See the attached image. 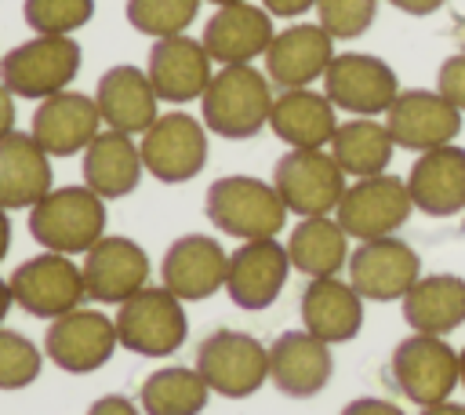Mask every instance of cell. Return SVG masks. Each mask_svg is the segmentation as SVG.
<instances>
[{
  "instance_id": "6da1fadb",
  "label": "cell",
  "mask_w": 465,
  "mask_h": 415,
  "mask_svg": "<svg viewBox=\"0 0 465 415\" xmlns=\"http://www.w3.org/2000/svg\"><path fill=\"white\" fill-rule=\"evenodd\" d=\"M203 124L222 138H254L269 124L272 87L254 66H222L200 95Z\"/></svg>"
},
{
  "instance_id": "7a4b0ae2",
  "label": "cell",
  "mask_w": 465,
  "mask_h": 415,
  "mask_svg": "<svg viewBox=\"0 0 465 415\" xmlns=\"http://www.w3.org/2000/svg\"><path fill=\"white\" fill-rule=\"evenodd\" d=\"M203 208H207V218L218 226V233L236 240L276 237L287 222V204L280 200L276 186L254 175H225L211 182Z\"/></svg>"
},
{
  "instance_id": "3957f363",
  "label": "cell",
  "mask_w": 465,
  "mask_h": 415,
  "mask_svg": "<svg viewBox=\"0 0 465 415\" xmlns=\"http://www.w3.org/2000/svg\"><path fill=\"white\" fill-rule=\"evenodd\" d=\"M29 233L44 251L80 255L105 237V200L87 186L51 189L29 208Z\"/></svg>"
},
{
  "instance_id": "277c9868",
  "label": "cell",
  "mask_w": 465,
  "mask_h": 415,
  "mask_svg": "<svg viewBox=\"0 0 465 415\" xmlns=\"http://www.w3.org/2000/svg\"><path fill=\"white\" fill-rule=\"evenodd\" d=\"M116 339L138 357H171L185 342V309L182 299L167 288H142L116 306Z\"/></svg>"
},
{
  "instance_id": "5b68a950",
  "label": "cell",
  "mask_w": 465,
  "mask_h": 415,
  "mask_svg": "<svg viewBox=\"0 0 465 415\" xmlns=\"http://www.w3.org/2000/svg\"><path fill=\"white\" fill-rule=\"evenodd\" d=\"M80 73V44L73 36H33L0 58V84L18 98H51Z\"/></svg>"
},
{
  "instance_id": "8992f818",
  "label": "cell",
  "mask_w": 465,
  "mask_h": 415,
  "mask_svg": "<svg viewBox=\"0 0 465 415\" xmlns=\"http://www.w3.org/2000/svg\"><path fill=\"white\" fill-rule=\"evenodd\" d=\"M196 371L211 386V393L222 397H251L269 379V349L232 328H218L200 339L196 346Z\"/></svg>"
},
{
  "instance_id": "52a82bcc",
  "label": "cell",
  "mask_w": 465,
  "mask_h": 415,
  "mask_svg": "<svg viewBox=\"0 0 465 415\" xmlns=\"http://www.w3.org/2000/svg\"><path fill=\"white\" fill-rule=\"evenodd\" d=\"M389 375L396 382V390L414 400L418 408L450 400V390L461 382V368H458V349H450L443 342V335H407L389 360Z\"/></svg>"
},
{
  "instance_id": "ba28073f",
  "label": "cell",
  "mask_w": 465,
  "mask_h": 415,
  "mask_svg": "<svg viewBox=\"0 0 465 415\" xmlns=\"http://www.w3.org/2000/svg\"><path fill=\"white\" fill-rule=\"evenodd\" d=\"M272 186L287 204V211L312 218L338 211V200L345 193V171L323 149H291L276 160Z\"/></svg>"
},
{
  "instance_id": "9c48e42d",
  "label": "cell",
  "mask_w": 465,
  "mask_h": 415,
  "mask_svg": "<svg viewBox=\"0 0 465 415\" xmlns=\"http://www.w3.org/2000/svg\"><path fill=\"white\" fill-rule=\"evenodd\" d=\"M411 211H414V200L407 193V182L381 171L345 186L334 215L349 237L374 240V237H392L411 218Z\"/></svg>"
},
{
  "instance_id": "30bf717a",
  "label": "cell",
  "mask_w": 465,
  "mask_h": 415,
  "mask_svg": "<svg viewBox=\"0 0 465 415\" xmlns=\"http://www.w3.org/2000/svg\"><path fill=\"white\" fill-rule=\"evenodd\" d=\"M7 284H11L15 306H22L29 317H47V320L76 309L87 299L80 266H73V258L58 251H40L25 258Z\"/></svg>"
},
{
  "instance_id": "8fae6325",
  "label": "cell",
  "mask_w": 465,
  "mask_h": 415,
  "mask_svg": "<svg viewBox=\"0 0 465 415\" xmlns=\"http://www.w3.org/2000/svg\"><path fill=\"white\" fill-rule=\"evenodd\" d=\"M323 95L334 102V109L356 113V116H374L389 113V106L400 95V80L389 62L378 55H360L345 51L334 55L327 73H323Z\"/></svg>"
},
{
  "instance_id": "7c38bea8",
  "label": "cell",
  "mask_w": 465,
  "mask_h": 415,
  "mask_svg": "<svg viewBox=\"0 0 465 415\" xmlns=\"http://www.w3.org/2000/svg\"><path fill=\"white\" fill-rule=\"evenodd\" d=\"M142 164L160 182H189L207 164V135L203 124L189 113H163L142 135Z\"/></svg>"
},
{
  "instance_id": "4fadbf2b",
  "label": "cell",
  "mask_w": 465,
  "mask_h": 415,
  "mask_svg": "<svg viewBox=\"0 0 465 415\" xmlns=\"http://www.w3.org/2000/svg\"><path fill=\"white\" fill-rule=\"evenodd\" d=\"M418 277H421L418 251L396 237L360 240V248L349 255V284L360 291V299L371 302L403 299Z\"/></svg>"
},
{
  "instance_id": "5bb4252c",
  "label": "cell",
  "mask_w": 465,
  "mask_h": 415,
  "mask_svg": "<svg viewBox=\"0 0 465 415\" xmlns=\"http://www.w3.org/2000/svg\"><path fill=\"white\" fill-rule=\"evenodd\" d=\"M116 324L102 313V309H69L62 317L51 320L47 328V339H44V353L62 368V371H73V375H87V371H98L113 349H116Z\"/></svg>"
},
{
  "instance_id": "9a60e30c",
  "label": "cell",
  "mask_w": 465,
  "mask_h": 415,
  "mask_svg": "<svg viewBox=\"0 0 465 415\" xmlns=\"http://www.w3.org/2000/svg\"><path fill=\"white\" fill-rule=\"evenodd\" d=\"M385 127L400 149L429 153L436 146L454 142V135L461 131V109L450 106L440 91L411 87V91H400L396 102L389 106Z\"/></svg>"
},
{
  "instance_id": "2e32d148",
  "label": "cell",
  "mask_w": 465,
  "mask_h": 415,
  "mask_svg": "<svg viewBox=\"0 0 465 415\" xmlns=\"http://www.w3.org/2000/svg\"><path fill=\"white\" fill-rule=\"evenodd\" d=\"M84 291L94 302L120 306L149 280V255L131 237H102L91 251H84Z\"/></svg>"
},
{
  "instance_id": "e0dca14e",
  "label": "cell",
  "mask_w": 465,
  "mask_h": 415,
  "mask_svg": "<svg viewBox=\"0 0 465 415\" xmlns=\"http://www.w3.org/2000/svg\"><path fill=\"white\" fill-rule=\"evenodd\" d=\"M287 273H291V255L276 237L243 240L229 255L225 291L240 309H265L283 291Z\"/></svg>"
},
{
  "instance_id": "ac0fdd59",
  "label": "cell",
  "mask_w": 465,
  "mask_h": 415,
  "mask_svg": "<svg viewBox=\"0 0 465 415\" xmlns=\"http://www.w3.org/2000/svg\"><path fill=\"white\" fill-rule=\"evenodd\" d=\"M225 273H229V255L214 237H203V233L178 237L160 262L163 288L174 291L182 302L211 299L218 288H225Z\"/></svg>"
},
{
  "instance_id": "d6986e66",
  "label": "cell",
  "mask_w": 465,
  "mask_h": 415,
  "mask_svg": "<svg viewBox=\"0 0 465 415\" xmlns=\"http://www.w3.org/2000/svg\"><path fill=\"white\" fill-rule=\"evenodd\" d=\"M265 58V76L276 87H309L316 76L327 73L331 58H334V36L323 25L312 22H298L287 25L283 33L272 36Z\"/></svg>"
},
{
  "instance_id": "ffe728a7",
  "label": "cell",
  "mask_w": 465,
  "mask_h": 415,
  "mask_svg": "<svg viewBox=\"0 0 465 415\" xmlns=\"http://www.w3.org/2000/svg\"><path fill=\"white\" fill-rule=\"evenodd\" d=\"M102 127L98 102L80 91H58L51 98H40L33 113L29 135L51 153V157H73L84 153Z\"/></svg>"
},
{
  "instance_id": "44dd1931",
  "label": "cell",
  "mask_w": 465,
  "mask_h": 415,
  "mask_svg": "<svg viewBox=\"0 0 465 415\" xmlns=\"http://www.w3.org/2000/svg\"><path fill=\"white\" fill-rule=\"evenodd\" d=\"M272 18L265 7H251L243 4H225L214 11V18H207L200 44L207 47L211 62L218 66H247L251 58L265 55L272 44Z\"/></svg>"
},
{
  "instance_id": "7402d4cb",
  "label": "cell",
  "mask_w": 465,
  "mask_h": 415,
  "mask_svg": "<svg viewBox=\"0 0 465 415\" xmlns=\"http://www.w3.org/2000/svg\"><path fill=\"white\" fill-rule=\"evenodd\" d=\"M149 80L156 98L163 102H193L207 91L211 84V55L200 40L178 33V36H163L149 47Z\"/></svg>"
},
{
  "instance_id": "603a6c76",
  "label": "cell",
  "mask_w": 465,
  "mask_h": 415,
  "mask_svg": "<svg viewBox=\"0 0 465 415\" xmlns=\"http://www.w3.org/2000/svg\"><path fill=\"white\" fill-rule=\"evenodd\" d=\"M403 182H407L414 208L432 218L465 211V149L447 142V146L421 153L411 164V175Z\"/></svg>"
},
{
  "instance_id": "cb8c5ba5",
  "label": "cell",
  "mask_w": 465,
  "mask_h": 415,
  "mask_svg": "<svg viewBox=\"0 0 465 415\" xmlns=\"http://www.w3.org/2000/svg\"><path fill=\"white\" fill-rule=\"evenodd\" d=\"M334 371V357L323 339L302 331H283L269 346V379L287 397H316Z\"/></svg>"
},
{
  "instance_id": "d4e9b609",
  "label": "cell",
  "mask_w": 465,
  "mask_h": 415,
  "mask_svg": "<svg viewBox=\"0 0 465 415\" xmlns=\"http://www.w3.org/2000/svg\"><path fill=\"white\" fill-rule=\"evenodd\" d=\"M51 178V153L33 135L11 131L0 138V208H33L54 189Z\"/></svg>"
},
{
  "instance_id": "484cf974",
  "label": "cell",
  "mask_w": 465,
  "mask_h": 415,
  "mask_svg": "<svg viewBox=\"0 0 465 415\" xmlns=\"http://www.w3.org/2000/svg\"><path fill=\"white\" fill-rule=\"evenodd\" d=\"M94 102L102 113V124H109L113 131L124 135H145L149 124L156 120V91L149 73L134 69V66H113L98 76L94 87Z\"/></svg>"
},
{
  "instance_id": "4316f807",
  "label": "cell",
  "mask_w": 465,
  "mask_h": 415,
  "mask_svg": "<svg viewBox=\"0 0 465 415\" xmlns=\"http://www.w3.org/2000/svg\"><path fill=\"white\" fill-rule=\"evenodd\" d=\"M302 324L309 335L331 342H349L363 328V299L349 280L316 277L302 291Z\"/></svg>"
},
{
  "instance_id": "83f0119b",
  "label": "cell",
  "mask_w": 465,
  "mask_h": 415,
  "mask_svg": "<svg viewBox=\"0 0 465 415\" xmlns=\"http://www.w3.org/2000/svg\"><path fill=\"white\" fill-rule=\"evenodd\" d=\"M269 127L291 149H323L338 131L334 102L309 87H287L272 98Z\"/></svg>"
},
{
  "instance_id": "f1b7e54d",
  "label": "cell",
  "mask_w": 465,
  "mask_h": 415,
  "mask_svg": "<svg viewBox=\"0 0 465 415\" xmlns=\"http://www.w3.org/2000/svg\"><path fill=\"white\" fill-rule=\"evenodd\" d=\"M142 149L124 131H98L94 142L84 149V186L94 189L102 200L127 197L142 178Z\"/></svg>"
},
{
  "instance_id": "f546056e",
  "label": "cell",
  "mask_w": 465,
  "mask_h": 415,
  "mask_svg": "<svg viewBox=\"0 0 465 415\" xmlns=\"http://www.w3.org/2000/svg\"><path fill=\"white\" fill-rule=\"evenodd\" d=\"M403 320L421 335H450L465 324V277L429 273L403 295Z\"/></svg>"
},
{
  "instance_id": "4dcf8cb0",
  "label": "cell",
  "mask_w": 465,
  "mask_h": 415,
  "mask_svg": "<svg viewBox=\"0 0 465 415\" xmlns=\"http://www.w3.org/2000/svg\"><path fill=\"white\" fill-rule=\"evenodd\" d=\"M287 255H291V269L305 273L309 280L338 277V269L349 262V233L341 229L338 218H327V215L302 218L291 229Z\"/></svg>"
},
{
  "instance_id": "1f68e13d",
  "label": "cell",
  "mask_w": 465,
  "mask_h": 415,
  "mask_svg": "<svg viewBox=\"0 0 465 415\" xmlns=\"http://www.w3.org/2000/svg\"><path fill=\"white\" fill-rule=\"evenodd\" d=\"M392 135L385 124L371 120V116H356L338 124L334 138H331V157L338 160V167L345 175L367 178V175H381L392 160Z\"/></svg>"
},
{
  "instance_id": "d6a6232c",
  "label": "cell",
  "mask_w": 465,
  "mask_h": 415,
  "mask_svg": "<svg viewBox=\"0 0 465 415\" xmlns=\"http://www.w3.org/2000/svg\"><path fill=\"white\" fill-rule=\"evenodd\" d=\"M211 386L196 368L167 364L153 375H145L138 390V404L145 415H200L207 408Z\"/></svg>"
},
{
  "instance_id": "836d02e7",
  "label": "cell",
  "mask_w": 465,
  "mask_h": 415,
  "mask_svg": "<svg viewBox=\"0 0 465 415\" xmlns=\"http://www.w3.org/2000/svg\"><path fill=\"white\" fill-rule=\"evenodd\" d=\"M200 0H127V22L145 36H178L196 18Z\"/></svg>"
},
{
  "instance_id": "e575fe53",
  "label": "cell",
  "mask_w": 465,
  "mask_h": 415,
  "mask_svg": "<svg viewBox=\"0 0 465 415\" xmlns=\"http://www.w3.org/2000/svg\"><path fill=\"white\" fill-rule=\"evenodd\" d=\"M22 15L36 36H69L91 22L94 0H25Z\"/></svg>"
},
{
  "instance_id": "d590c367",
  "label": "cell",
  "mask_w": 465,
  "mask_h": 415,
  "mask_svg": "<svg viewBox=\"0 0 465 415\" xmlns=\"http://www.w3.org/2000/svg\"><path fill=\"white\" fill-rule=\"evenodd\" d=\"M40 346L18 331L0 328V390H22L40 375Z\"/></svg>"
},
{
  "instance_id": "8d00e7d4",
  "label": "cell",
  "mask_w": 465,
  "mask_h": 415,
  "mask_svg": "<svg viewBox=\"0 0 465 415\" xmlns=\"http://www.w3.org/2000/svg\"><path fill=\"white\" fill-rule=\"evenodd\" d=\"M378 11V0H316V15L320 25L334 36V40H356L371 29Z\"/></svg>"
},
{
  "instance_id": "74e56055",
  "label": "cell",
  "mask_w": 465,
  "mask_h": 415,
  "mask_svg": "<svg viewBox=\"0 0 465 415\" xmlns=\"http://www.w3.org/2000/svg\"><path fill=\"white\" fill-rule=\"evenodd\" d=\"M436 91H440V95H443L450 106H458V109L465 113V51L450 55V58L440 66Z\"/></svg>"
},
{
  "instance_id": "f35d334b",
  "label": "cell",
  "mask_w": 465,
  "mask_h": 415,
  "mask_svg": "<svg viewBox=\"0 0 465 415\" xmlns=\"http://www.w3.org/2000/svg\"><path fill=\"white\" fill-rule=\"evenodd\" d=\"M87 415H142V404H134L124 393H105L87 408Z\"/></svg>"
},
{
  "instance_id": "ab89813d",
  "label": "cell",
  "mask_w": 465,
  "mask_h": 415,
  "mask_svg": "<svg viewBox=\"0 0 465 415\" xmlns=\"http://www.w3.org/2000/svg\"><path fill=\"white\" fill-rule=\"evenodd\" d=\"M341 415H403L392 400H381V397H356L341 408Z\"/></svg>"
},
{
  "instance_id": "60d3db41",
  "label": "cell",
  "mask_w": 465,
  "mask_h": 415,
  "mask_svg": "<svg viewBox=\"0 0 465 415\" xmlns=\"http://www.w3.org/2000/svg\"><path fill=\"white\" fill-rule=\"evenodd\" d=\"M262 7L276 18H294V15H305L309 7H316V0H262Z\"/></svg>"
},
{
  "instance_id": "b9f144b4",
  "label": "cell",
  "mask_w": 465,
  "mask_h": 415,
  "mask_svg": "<svg viewBox=\"0 0 465 415\" xmlns=\"http://www.w3.org/2000/svg\"><path fill=\"white\" fill-rule=\"evenodd\" d=\"M11 131H15V98H11V91L0 84V138L11 135Z\"/></svg>"
},
{
  "instance_id": "7bdbcfd3",
  "label": "cell",
  "mask_w": 465,
  "mask_h": 415,
  "mask_svg": "<svg viewBox=\"0 0 465 415\" xmlns=\"http://www.w3.org/2000/svg\"><path fill=\"white\" fill-rule=\"evenodd\" d=\"M392 7H400V11H407V15H432V11H440L447 0H389Z\"/></svg>"
},
{
  "instance_id": "ee69618b",
  "label": "cell",
  "mask_w": 465,
  "mask_h": 415,
  "mask_svg": "<svg viewBox=\"0 0 465 415\" xmlns=\"http://www.w3.org/2000/svg\"><path fill=\"white\" fill-rule=\"evenodd\" d=\"M421 415H465V404H454V400H440V404H429V408H421Z\"/></svg>"
},
{
  "instance_id": "f6af8a7d",
  "label": "cell",
  "mask_w": 465,
  "mask_h": 415,
  "mask_svg": "<svg viewBox=\"0 0 465 415\" xmlns=\"http://www.w3.org/2000/svg\"><path fill=\"white\" fill-rule=\"evenodd\" d=\"M11 248V218H7V208H0V262Z\"/></svg>"
},
{
  "instance_id": "bcb514c9",
  "label": "cell",
  "mask_w": 465,
  "mask_h": 415,
  "mask_svg": "<svg viewBox=\"0 0 465 415\" xmlns=\"http://www.w3.org/2000/svg\"><path fill=\"white\" fill-rule=\"evenodd\" d=\"M11 302H15L11 284H7V280H0V324H4V317H7V309H11Z\"/></svg>"
},
{
  "instance_id": "7dc6e473",
  "label": "cell",
  "mask_w": 465,
  "mask_h": 415,
  "mask_svg": "<svg viewBox=\"0 0 465 415\" xmlns=\"http://www.w3.org/2000/svg\"><path fill=\"white\" fill-rule=\"evenodd\" d=\"M458 368H461V386H465V349L458 353Z\"/></svg>"
},
{
  "instance_id": "c3c4849f",
  "label": "cell",
  "mask_w": 465,
  "mask_h": 415,
  "mask_svg": "<svg viewBox=\"0 0 465 415\" xmlns=\"http://www.w3.org/2000/svg\"><path fill=\"white\" fill-rule=\"evenodd\" d=\"M211 4H218V7H225V4H243V0H211Z\"/></svg>"
}]
</instances>
